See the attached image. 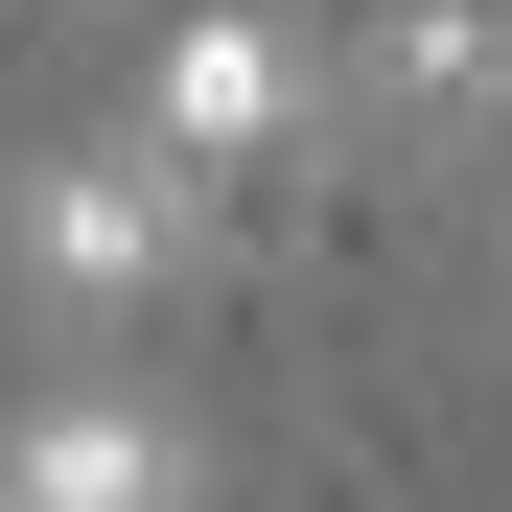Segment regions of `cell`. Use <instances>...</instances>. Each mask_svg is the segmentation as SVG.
I'll list each match as a JSON object with an SVG mask.
<instances>
[{
  "label": "cell",
  "instance_id": "obj_1",
  "mask_svg": "<svg viewBox=\"0 0 512 512\" xmlns=\"http://www.w3.org/2000/svg\"><path fill=\"white\" fill-rule=\"evenodd\" d=\"M187 187H163L140 140H70V163H24V187H0V256H24V280L70 303V326H140L163 280H187Z\"/></svg>",
  "mask_w": 512,
  "mask_h": 512
},
{
  "label": "cell",
  "instance_id": "obj_2",
  "mask_svg": "<svg viewBox=\"0 0 512 512\" xmlns=\"http://www.w3.org/2000/svg\"><path fill=\"white\" fill-rule=\"evenodd\" d=\"M303 117H326V47H303V24H233V0H210L163 70H140V163H163L187 210H210V187H256Z\"/></svg>",
  "mask_w": 512,
  "mask_h": 512
},
{
  "label": "cell",
  "instance_id": "obj_3",
  "mask_svg": "<svg viewBox=\"0 0 512 512\" xmlns=\"http://www.w3.org/2000/svg\"><path fill=\"white\" fill-rule=\"evenodd\" d=\"M326 94H350L373 140H489V117H512V0H396Z\"/></svg>",
  "mask_w": 512,
  "mask_h": 512
},
{
  "label": "cell",
  "instance_id": "obj_4",
  "mask_svg": "<svg viewBox=\"0 0 512 512\" xmlns=\"http://www.w3.org/2000/svg\"><path fill=\"white\" fill-rule=\"evenodd\" d=\"M210 466H187V419L163 396H47L24 443H0V512H187Z\"/></svg>",
  "mask_w": 512,
  "mask_h": 512
}]
</instances>
